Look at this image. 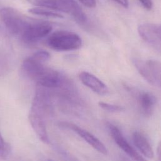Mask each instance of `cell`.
<instances>
[{"label":"cell","instance_id":"1","mask_svg":"<svg viewBox=\"0 0 161 161\" xmlns=\"http://www.w3.org/2000/svg\"><path fill=\"white\" fill-rule=\"evenodd\" d=\"M28 1L38 7L68 14L79 23L83 24L86 22L87 18L85 13L75 0H28Z\"/></svg>","mask_w":161,"mask_h":161},{"label":"cell","instance_id":"2","mask_svg":"<svg viewBox=\"0 0 161 161\" xmlns=\"http://www.w3.org/2000/svg\"><path fill=\"white\" fill-rule=\"evenodd\" d=\"M0 19L11 34L19 38L34 21L10 7H4L0 9Z\"/></svg>","mask_w":161,"mask_h":161},{"label":"cell","instance_id":"3","mask_svg":"<svg viewBox=\"0 0 161 161\" xmlns=\"http://www.w3.org/2000/svg\"><path fill=\"white\" fill-rule=\"evenodd\" d=\"M82 43V39L79 35L67 30L55 31L47 40V45L57 51L77 50L81 47Z\"/></svg>","mask_w":161,"mask_h":161},{"label":"cell","instance_id":"4","mask_svg":"<svg viewBox=\"0 0 161 161\" xmlns=\"http://www.w3.org/2000/svg\"><path fill=\"white\" fill-rule=\"evenodd\" d=\"M134 65L140 74L150 84L161 87V62L156 60L135 59Z\"/></svg>","mask_w":161,"mask_h":161},{"label":"cell","instance_id":"5","mask_svg":"<svg viewBox=\"0 0 161 161\" xmlns=\"http://www.w3.org/2000/svg\"><path fill=\"white\" fill-rule=\"evenodd\" d=\"M52 25L46 21H34L23 33L20 39L27 44H32L50 34Z\"/></svg>","mask_w":161,"mask_h":161},{"label":"cell","instance_id":"6","mask_svg":"<svg viewBox=\"0 0 161 161\" xmlns=\"http://www.w3.org/2000/svg\"><path fill=\"white\" fill-rule=\"evenodd\" d=\"M58 125L61 127L68 128L74 131L87 143H88L94 149H95L96 151L101 153V154L106 155L108 153V150L105 145L98 138H97L95 135H94L86 129L82 128L74 123L65 121L60 122Z\"/></svg>","mask_w":161,"mask_h":161},{"label":"cell","instance_id":"7","mask_svg":"<svg viewBox=\"0 0 161 161\" xmlns=\"http://www.w3.org/2000/svg\"><path fill=\"white\" fill-rule=\"evenodd\" d=\"M110 135L116 144L131 159L135 161H148L123 136L121 130L113 125L109 126Z\"/></svg>","mask_w":161,"mask_h":161},{"label":"cell","instance_id":"8","mask_svg":"<svg viewBox=\"0 0 161 161\" xmlns=\"http://www.w3.org/2000/svg\"><path fill=\"white\" fill-rule=\"evenodd\" d=\"M46 116L44 113L30 108L29 120L34 131L43 142L48 143L49 137L47 130Z\"/></svg>","mask_w":161,"mask_h":161},{"label":"cell","instance_id":"9","mask_svg":"<svg viewBox=\"0 0 161 161\" xmlns=\"http://www.w3.org/2000/svg\"><path fill=\"white\" fill-rule=\"evenodd\" d=\"M140 37L148 43L155 47L161 46V26L152 23H143L138 27Z\"/></svg>","mask_w":161,"mask_h":161},{"label":"cell","instance_id":"10","mask_svg":"<svg viewBox=\"0 0 161 161\" xmlns=\"http://www.w3.org/2000/svg\"><path fill=\"white\" fill-rule=\"evenodd\" d=\"M79 79L85 86L99 95H106L109 92L108 87L98 77L90 72H81L79 74Z\"/></svg>","mask_w":161,"mask_h":161},{"label":"cell","instance_id":"11","mask_svg":"<svg viewBox=\"0 0 161 161\" xmlns=\"http://www.w3.org/2000/svg\"><path fill=\"white\" fill-rule=\"evenodd\" d=\"M132 141L139 153L145 158L152 159L154 156L152 147L147 137L141 132L135 131L132 133Z\"/></svg>","mask_w":161,"mask_h":161},{"label":"cell","instance_id":"12","mask_svg":"<svg viewBox=\"0 0 161 161\" xmlns=\"http://www.w3.org/2000/svg\"><path fill=\"white\" fill-rule=\"evenodd\" d=\"M136 99L142 113L146 116H150L157 103L156 97L151 92L141 91L138 92Z\"/></svg>","mask_w":161,"mask_h":161},{"label":"cell","instance_id":"13","mask_svg":"<svg viewBox=\"0 0 161 161\" xmlns=\"http://www.w3.org/2000/svg\"><path fill=\"white\" fill-rule=\"evenodd\" d=\"M30 13L33 14H36V15H40V16H43L46 17H50V18H61L62 17L61 14L59 13L52 11L51 9L42 8V7H38L36 6L35 8H33L29 9Z\"/></svg>","mask_w":161,"mask_h":161},{"label":"cell","instance_id":"14","mask_svg":"<svg viewBox=\"0 0 161 161\" xmlns=\"http://www.w3.org/2000/svg\"><path fill=\"white\" fill-rule=\"evenodd\" d=\"M98 104L104 110H105L106 111H108V112H111V113L121 112L124 109V108L123 106H120V105L107 103L103 102V101L99 102Z\"/></svg>","mask_w":161,"mask_h":161},{"label":"cell","instance_id":"15","mask_svg":"<svg viewBox=\"0 0 161 161\" xmlns=\"http://www.w3.org/2000/svg\"><path fill=\"white\" fill-rule=\"evenodd\" d=\"M9 147L0 133V156L6 158L9 154Z\"/></svg>","mask_w":161,"mask_h":161},{"label":"cell","instance_id":"16","mask_svg":"<svg viewBox=\"0 0 161 161\" xmlns=\"http://www.w3.org/2000/svg\"><path fill=\"white\" fill-rule=\"evenodd\" d=\"M32 56L36 59L44 63L50 58V54L44 50L38 51L36 53H35Z\"/></svg>","mask_w":161,"mask_h":161},{"label":"cell","instance_id":"17","mask_svg":"<svg viewBox=\"0 0 161 161\" xmlns=\"http://www.w3.org/2000/svg\"><path fill=\"white\" fill-rule=\"evenodd\" d=\"M83 5L88 8H94L96 4V0H78Z\"/></svg>","mask_w":161,"mask_h":161},{"label":"cell","instance_id":"18","mask_svg":"<svg viewBox=\"0 0 161 161\" xmlns=\"http://www.w3.org/2000/svg\"><path fill=\"white\" fill-rule=\"evenodd\" d=\"M142 5L147 10H150L152 8L153 3L152 0H138Z\"/></svg>","mask_w":161,"mask_h":161},{"label":"cell","instance_id":"19","mask_svg":"<svg viewBox=\"0 0 161 161\" xmlns=\"http://www.w3.org/2000/svg\"><path fill=\"white\" fill-rule=\"evenodd\" d=\"M111 1L119 4V5H121V6H123L125 8H128V6H129L128 0H111Z\"/></svg>","mask_w":161,"mask_h":161},{"label":"cell","instance_id":"20","mask_svg":"<svg viewBox=\"0 0 161 161\" xmlns=\"http://www.w3.org/2000/svg\"><path fill=\"white\" fill-rule=\"evenodd\" d=\"M157 161H161V140L157 147Z\"/></svg>","mask_w":161,"mask_h":161},{"label":"cell","instance_id":"21","mask_svg":"<svg viewBox=\"0 0 161 161\" xmlns=\"http://www.w3.org/2000/svg\"><path fill=\"white\" fill-rule=\"evenodd\" d=\"M47 161H53V160H52L51 159H48V160H47Z\"/></svg>","mask_w":161,"mask_h":161},{"label":"cell","instance_id":"22","mask_svg":"<svg viewBox=\"0 0 161 161\" xmlns=\"http://www.w3.org/2000/svg\"><path fill=\"white\" fill-rule=\"evenodd\" d=\"M160 26H161V25H160ZM160 48H161V47H160Z\"/></svg>","mask_w":161,"mask_h":161}]
</instances>
